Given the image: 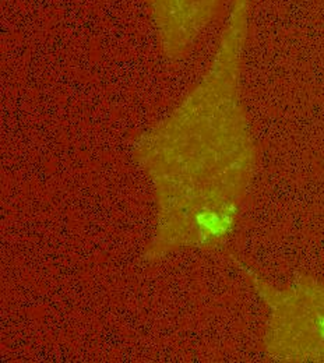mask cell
Segmentation results:
<instances>
[{
    "label": "cell",
    "instance_id": "obj_2",
    "mask_svg": "<svg viewBox=\"0 0 324 363\" xmlns=\"http://www.w3.org/2000/svg\"><path fill=\"white\" fill-rule=\"evenodd\" d=\"M223 0H145L160 46L172 60L182 59L216 18Z\"/></svg>",
    "mask_w": 324,
    "mask_h": 363
},
{
    "label": "cell",
    "instance_id": "obj_1",
    "mask_svg": "<svg viewBox=\"0 0 324 363\" xmlns=\"http://www.w3.org/2000/svg\"><path fill=\"white\" fill-rule=\"evenodd\" d=\"M267 309L263 351L277 362L324 363V281L296 274L276 286L238 263Z\"/></svg>",
    "mask_w": 324,
    "mask_h": 363
}]
</instances>
